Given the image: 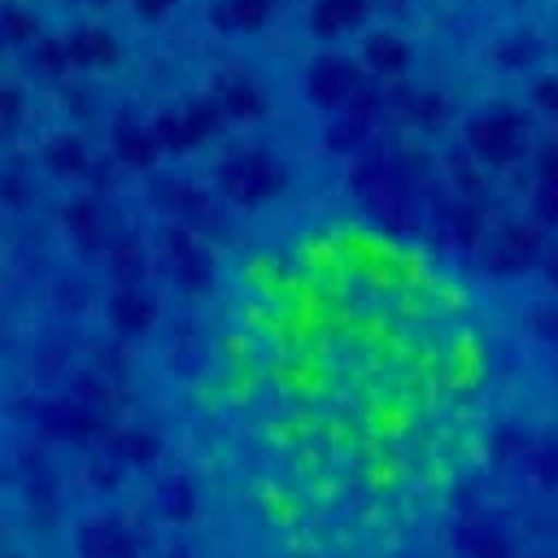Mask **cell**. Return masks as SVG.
Segmentation results:
<instances>
[{
	"label": "cell",
	"mask_w": 558,
	"mask_h": 558,
	"mask_svg": "<svg viewBox=\"0 0 558 558\" xmlns=\"http://www.w3.org/2000/svg\"><path fill=\"white\" fill-rule=\"evenodd\" d=\"M497 292L349 196H292L214 257L166 418L214 558H427L523 397Z\"/></svg>",
	"instance_id": "obj_1"
}]
</instances>
